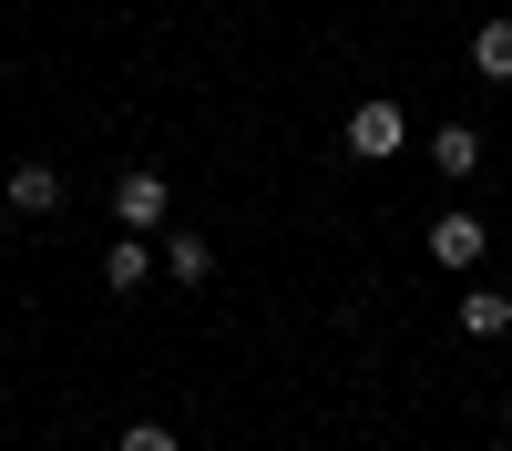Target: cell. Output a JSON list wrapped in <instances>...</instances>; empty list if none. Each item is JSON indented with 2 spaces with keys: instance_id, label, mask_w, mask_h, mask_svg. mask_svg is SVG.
I'll list each match as a JSON object with an SVG mask.
<instances>
[{
  "instance_id": "cell-6",
  "label": "cell",
  "mask_w": 512,
  "mask_h": 451,
  "mask_svg": "<svg viewBox=\"0 0 512 451\" xmlns=\"http://www.w3.org/2000/svg\"><path fill=\"white\" fill-rule=\"evenodd\" d=\"M144 277H154V246H144V236H113V257H103V287H113V298H134Z\"/></svg>"
},
{
  "instance_id": "cell-5",
  "label": "cell",
  "mask_w": 512,
  "mask_h": 451,
  "mask_svg": "<svg viewBox=\"0 0 512 451\" xmlns=\"http://www.w3.org/2000/svg\"><path fill=\"white\" fill-rule=\"evenodd\" d=\"M0 195H11V216H52V205H62V175H52V164H11V185H0Z\"/></svg>"
},
{
  "instance_id": "cell-1",
  "label": "cell",
  "mask_w": 512,
  "mask_h": 451,
  "mask_svg": "<svg viewBox=\"0 0 512 451\" xmlns=\"http://www.w3.org/2000/svg\"><path fill=\"white\" fill-rule=\"evenodd\" d=\"M164 216H175V185H164L154 164H134V175H113V236H154Z\"/></svg>"
},
{
  "instance_id": "cell-10",
  "label": "cell",
  "mask_w": 512,
  "mask_h": 451,
  "mask_svg": "<svg viewBox=\"0 0 512 451\" xmlns=\"http://www.w3.org/2000/svg\"><path fill=\"white\" fill-rule=\"evenodd\" d=\"M113 451H185V441L164 431V421H123V441H113Z\"/></svg>"
},
{
  "instance_id": "cell-9",
  "label": "cell",
  "mask_w": 512,
  "mask_h": 451,
  "mask_svg": "<svg viewBox=\"0 0 512 451\" xmlns=\"http://www.w3.org/2000/svg\"><path fill=\"white\" fill-rule=\"evenodd\" d=\"M472 72L482 82H512V21H482L472 31Z\"/></svg>"
},
{
  "instance_id": "cell-2",
  "label": "cell",
  "mask_w": 512,
  "mask_h": 451,
  "mask_svg": "<svg viewBox=\"0 0 512 451\" xmlns=\"http://www.w3.org/2000/svg\"><path fill=\"white\" fill-rule=\"evenodd\" d=\"M338 144H349L359 164H390V154L410 144V113H400V103H379V93H369V103H359L349 123H338Z\"/></svg>"
},
{
  "instance_id": "cell-8",
  "label": "cell",
  "mask_w": 512,
  "mask_h": 451,
  "mask_svg": "<svg viewBox=\"0 0 512 451\" xmlns=\"http://www.w3.org/2000/svg\"><path fill=\"white\" fill-rule=\"evenodd\" d=\"M461 328H472V339H502V328H512V298H502V287H461Z\"/></svg>"
},
{
  "instance_id": "cell-12",
  "label": "cell",
  "mask_w": 512,
  "mask_h": 451,
  "mask_svg": "<svg viewBox=\"0 0 512 451\" xmlns=\"http://www.w3.org/2000/svg\"><path fill=\"white\" fill-rule=\"evenodd\" d=\"M502 431H512V410H502Z\"/></svg>"
},
{
  "instance_id": "cell-4",
  "label": "cell",
  "mask_w": 512,
  "mask_h": 451,
  "mask_svg": "<svg viewBox=\"0 0 512 451\" xmlns=\"http://www.w3.org/2000/svg\"><path fill=\"white\" fill-rule=\"evenodd\" d=\"M431 164H441V185H472V175H482V123H441V134H431Z\"/></svg>"
},
{
  "instance_id": "cell-7",
  "label": "cell",
  "mask_w": 512,
  "mask_h": 451,
  "mask_svg": "<svg viewBox=\"0 0 512 451\" xmlns=\"http://www.w3.org/2000/svg\"><path fill=\"white\" fill-rule=\"evenodd\" d=\"M164 277H185V287H205V277H216V246H205V236H164Z\"/></svg>"
},
{
  "instance_id": "cell-3",
  "label": "cell",
  "mask_w": 512,
  "mask_h": 451,
  "mask_svg": "<svg viewBox=\"0 0 512 451\" xmlns=\"http://www.w3.org/2000/svg\"><path fill=\"white\" fill-rule=\"evenodd\" d=\"M420 246H431V267H451V277H461V267H482V246H492V236H482V216H472V205H441Z\"/></svg>"
},
{
  "instance_id": "cell-11",
  "label": "cell",
  "mask_w": 512,
  "mask_h": 451,
  "mask_svg": "<svg viewBox=\"0 0 512 451\" xmlns=\"http://www.w3.org/2000/svg\"><path fill=\"white\" fill-rule=\"evenodd\" d=\"M0 216H11V195H0Z\"/></svg>"
}]
</instances>
